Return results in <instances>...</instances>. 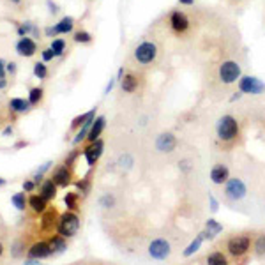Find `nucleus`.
I'll use <instances>...</instances> for the list:
<instances>
[{"instance_id": "obj_1", "label": "nucleus", "mask_w": 265, "mask_h": 265, "mask_svg": "<svg viewBox=\"0 0 265 265\" xmlns=\"http://www.w3.org/2000/svg\"><path fill=\"white\" fill-rule=\"evenodd\" d=\"M159 57V46L152 39H143L132 50V60H135L138 66H150L154 64Z\"/></svg>"}, {"instance_id": "obj_2", "label": "nucleus", "mask_w": 265, "mask_h": 265, "mask_svg": "<svg viewBox=\"0 0 265 265\" xmlns=\"http://www.w3.org/2000/svg\"><path fill=\"white\" fill-rule=\"evenodd\" d=\"M251 242H253V237L249 234L230 235V237L227 239V242H225L227 255L230 256V258H235V260L244 258V256L249 253V249H251Z\"/></svg>"}, {"instance_id": "obj_3", "label": "nucleus", "mask_w": 265, "mask_h": 265, "mask_svg": "<svg viewBox=\"0 0 265 265\" xmlns=\"http://www.w3.org/2000/svg\"><path fill=\"white\" fill-rule=\"evenodd\" d=\"M166 23H168V28L171 30V34H175L177 37H184V35L189 34L193 27V20L186 11L182 9H173L168 13V18H166Z\"/></svg>"}, {"instance_id": "obj_4", "label": "nucleus", "mask_w": 265, "mask_h": 265, "mask_svg": "<svg viewBox=\"0 0 265 265\" xmlns=\"http://www.w3.org/2000/svg\"><path fill=\"white\" fill-rule=\"evenodd\" d=\"M217 138L221 142H232L239 135V122L234 115H223L216 126Z\"/></svg>"}, {"instance_id": "obj_5", "label": "nucleus", "mask_w": 265, "mask_h": 265, "mask_svg": "<svg viewBox=\"0 0 265 265\" xmlns=\"http://www.w3.org/2000/svg\"><path fill=\"white\" fill-rule=\"evenodd\" d=\"M241 74H242L241 66H239L237 62H234V60H225V62H221L219 67H217V78H219V81L225 85L235 83V81L241 78Z\"/></svg>"}, {"instance_id": "obj_6", "label": "nucleus", "mask_w": 265, "mask_h": 265, "mask_svg": "<svg viewBox=\"0 0 265 265\" xmlns=\"http://www.w3.org/2000/svg\"><path fill=\"white\" fill-rule=\"evenodd\" d=\"M80 230V217L73 212H66L59 219V234L62 237H73Z\"/></svg>"}, {"instance_id": "obj_7", "label": "nucleus", "mask_w": 265, "mask_h": 265, "mask_svg": "<svg viewBox=\"0 0 265 265\" xmlns=\"http://www.w3.org/2000/svg\"><path fill=\"white\" fill-rule=\"evenodd\" d=\"M248 193L244 182L241 179H228L227 186H225V198L230 200V202H237V200H242Z\"/></svg>"}, {"instance_id": "obj_8", "label": "nucleus", "mask_w": 265, "mask_h": 265, "mask_svg": "<svg viewBox=\"0 0 265 265\" xmlns=\"http://www.w3.org/2000/svg\"><path fill=\"white\" fill-rule=\"evenodd\" d=\"M239 89H241V92H244V94H263L265 83L255 76H242L239 78Z\"/></svg>"}, {"instance_id": "obj_9", "label": "nucleus", "mask_w": 265, "mask_h": 265, "mask_svg": "<svg viewBox=\"0 0 265 265\" xmlns=\"http://www.w3.org/2000/svg\"><path fill=\"white\" fill-rule=\"evenodd\" d=\"M170 242L166 239H156V241L150 242L149 246V255L154 260H166L170 256Z\"/></svg>"}, {"instance_id": "obj_10", "label": "nucleus", "mask_w": 265, "mask_h": 265, "mask_svg": "<svg viewBox=\"0 0 265 265\" xmlns=\"http://www.w3.org/2000/svg\"><path fill=\"white\" fill-rule=\"evenodd\" d=\"M16 52H18V55H21V57H32L35 52H37V45H35L34 39L25 35V37H21L20 41L16 42Z\"/></svg>"}, {"instance_id": "obj_11", "label": "nucleus", "mask_w": 265, "mask_h": 265, "mask_svg": "<svg viewBox=\"0 0 265 265\" xmlns=\"http://www.w3.org/2000/svg\"><path fill=\"white\" fill-rule=\"evenodd\" d=\"M103 142L101 140H96V142H92V145L91 147H87V149L83 150V154H85V159H87V163L91 164V166H94L96 163H98V159L101 157V154H103Z\"/></svg>"}, {"instance_id": "obj_12", "label": "nucleus", "mask_w": 265, "mask_h": 265, "mask_svg": "<svg viewBox=\"0 0 265 265\" xmlns=\"http://www.w3.org/2000/svg\"><path fill=\"white\" fill-rule=\"evenodd\" d=\"M228 175H230V171H228L227 164L217 163L216 166L210 170V181H212L214 184H217V186H223V184H227V181L230 179Z\"/></svg>"}, {"instance_id": "obj_13", "label": "nucleus", "mask_w": 265, "mask_h": 265, "mask_svg": "<svg viewBox=\"0 0 265 265\" xmlns=\"http://www.w3.org/2000/svg\"><path fill=\"white\" fill-rule=\"evenodd\" d=\"M52 255V248H50L48 242H37L28 249V258L32 260H41V258H48Z\"/></svg>"}, {"instance_id": "obj_14", "label": "nucleus", "mask_w": 265, "mask_h": 265, "mask_svg": "<svg viewBox=\"0 0 265 265\" xmlns=\"http://www.w3.org/2000/svg\"><path fill=\"white\" fill-rule=\"evenodd\" d=\"M175 145H177V140H175V136L170 135V132L157 136L156 140V149L161 150V152H171V150L175 149Z\"/></svg>"}, {"instance_id": "obj_15", "label": "nucleus", "mask_w": 265, "mask_h": 265, "mask_svg": "<svg viewBox=\"0 0 265 265\" xmlns=\"http://www.w3.org/2000/svg\"><path fill=\"white\" fill-rule=\"evenodd\" d=\"M94 117H96V110H91V112H89L87 120H85V122H83V127H81V129L78 131L76 138L73 140V143H74V145H78V143H81V140H83L85 136L89 135V131H91L92 124H94Z\"/></svg>"}, {"instance_id": "obj_16", "label": "nucleus", "mask_w": 265, "mask_h": 265, "mask_svg": "<svg viewBox=\"0 0 265 265\" xmlns=\"http://www.w3.org/2000/svg\"><path fill=\"white\" fill-rule=\"evenodd\" d=\"M105 124H106V119L105 117H98V119L94 120V124H92V127H91V131H89V135H87V138H89V142H96V140L99 138V135L103 132V129H105Z\"/></svg>"}, {"instance_id": "obj_17", "label": "nucleus", "mask_w": 265, "mask_h": 265, "mask_svg": "<svg viewBox=\"0 0 265 265\" xmlns=\"http://www.w3.org/2000/svg\"><path fill=\"white\" fill-rule=\"evenodd\" d=\"M120 87H122L124 92H127V94H131V92H135L136 89H138V78L135 76V74H124V78L120 80Z\"/></svg>"}, {"instance_id": "obj_18", "label": "nucleus", "mask_w": 265, "mask_h": 265, "mask_svg": "<svg viewBox=\"0 0 265 265\" xmlns=\"http://www.w3.org/2000/svg\"><path fill=\"white\" fill-rule=\"evenodd\" d=\"M53 181H55L57 186H62V188H66V186L71 182V171L67 170V166L59 168V170L55 171V175H53Z\"/></svg>"}, {"instance_id": "obj_19", "label": "nucleus", "mask_w": 265, "mask_h": 265, "mask_svg": "<svg viewBox=\"0 0 265 265\" xmlns=\"http://www.w3.org/2000/svg\"><path fill=\"white\" fill-rule=\"evenodd\" d=\"M228 260H230V256L225 255L223 251H217V249L205 256V262L212 263V265H225V263H228Z\"/></svg>"}, {"instance_id": "obj_20", "label": "nucleus", "mask_w": 265, "mask_h": 265, "mask_svg": "<svg viewBox=\"0 0 265 265\" xmlns=\"http://www.w3.org/2000/svg\"><path fill=\"white\" fill-rule=\"evenodd\" d=\"M253 253L256 258H265V234H260L253 239Z\"/></svg>"}, {"instance_id": "obj_21", "label": "nucleus", "mask_w": 265, "mask_h": 265, "mask_svg": "<svg viewBox=\"0 0 265 265\" xmlns=\"http://www.w3.org/2000/svg\"><path fill=\"white\" fill-rule=\"evenodd\" d=\"M30 101H25V99H20V98H16V99H11L9 101V108L13 110V112H16V113H25V112H28L30 110Z\"/></svg>"}, {"instance_id": "obj_22", "label": "nucleus", "mask_w": 265, "mask_h": 265, "mask_svg": "<svg viewBox=\"0 0 265 265\" xmlns=\"http://www.w3.org/2000/svg\"><path fill=\"white\" fill-rule=\"evenodd\" d=\"M57 195V184L55 181H46L41 188V196L45 200H53Z\"/></svg>"}, {"instance_id": "obj_23", "label": "nucleus", "mask_w": 265, "mask_h": 265, "mask_svg": "<svg viewBox=\"0 0 265 265\" xmlns=\"http://www.w3.org/2000/svg\"><path fill=\"white\" fill-rule=\"evenodd\" d=\"M73 27H74V20L71 16H66L55 25V32L57 34H67V32L73 30Z\"/></svg>"}, {"instance_id": "obj_24", "label": "nucleus", "mask_w": 265, "mask_h": 265, "mask_svg": "<svg viewBox=\"0 0 265 265\" xmlns=\"http://www.w3.org/2000/svg\"><path fill=\"white\" fill-rule=\"evenodd\" d=\"M221 230H223V227H221V225H217L214 219H209V221H207V230L203 232V237H205V239H214Z\"/></svg>"}, {"instance_id": "obj_25", "label": "nucleus", "mask_w": 265, "mask_h": 265, "mask_svg": "<svg viewBox=\"0 0 265 265\" xmlns=\"http://www.w3.org/2000/svg\"><path fill=\"white\" fill-rule=\"evenodd\" d=\"M28 205L32 207L34 212L41 214V212H45V209H46V200L42 198V196H32V198L28 200Z\"/></svg>"}, {"instance_id": "obj_26", "label": "nucleus", "mask_w": 265, "mask_h": 265, "mask_svg": "<svg viewBox=\"0 0 265 265\" xmlns=\"http://www.w3.org/2000/svg\"><path fill=\"white\" fill-rule=\"evenodd\" d=\"M66 237H62V235H57V237H52L50 239V248H52V253H62L64 249H66V241H64Z\"/></svg>"}, {"instance_id": "obj_27", "label": "nucleus", "mask_w": 265, "mask_h": 265, "mask_svg": "<svg viewBox=\"0 0 265 265\" xmlns=\"http://www.w3.org/2000/svg\"><path fill=\"white\" fill-rule=\"evenodd\" d=\"M50 48L53 50L55 57L64 55V52H66V41H64V39H53V41H52V46H50Z\"/></svg>"}, {"instance_id": "obj_28", "label": "nucleus", "mask_w": 265, "mask_h": 265, "mask_svg": "<svg viewBox=\"0 0 265 265\" xmlns=\"http://www.w3.org/2000/svg\"><path fill=\"white\" fill-rule=\"evenodd\" d=\"M203 239H205V237H203V234H200L198 237H196L195 241H193L191 244L188 246V249H186V251H184V256H191L195 251H198V248H200V246H202Z\"/></svg>"}, {"instance_id": "obj_29", "label": "nucleus", "mask_w": 265, "mask_h": 265, "mask_svg": "<svg viewBox=\"0 0 265 265\" xmlns=\"http://www.w3.org/2000/svg\"><path fill=\"white\" fill-rule=\"evenodd\" d=\"M41 99H42V89H39V87L32 89L30 94H28V101H30V105L32 106L39 105V101H41Z\"/></svg>"}, {"instance_id": "obj_30", "label": "nucleus", "mask_w": 265, "mask_h": 265, "mask_svg": "<svg viewBox=\"0 0 265 265\" xmlns=\"http://www.w3.org/2000/svg\"><path fill=\"white\" fill-rule=\"evenodd\" d=\"M34 74L39 78V80H45L48 76V69H46L45 62H35L34 64Z\"/></svg>"}, {"instance_id": "obj_31", "label": "nucleus", "mask_w": 265, "mask_h": 265, "mask_svg": "<svg viewBox=\"0 0 265 265\" xmlns=\"http://www.w3.org/2000/svg\"><path fill=\"white\" fill-rule=\"evenodd\" d=\"M73 39H74V42H83V45H87V42L92 41V35L85 30H78Z\"/></svg>"}, {"instance_id": "obj_32", "label": "nucleus", "mask_w": 265, "mask_h": 265, "mask_svg": "<svg viewBox=\"0 0 265 265\" xmlns=\"http://www.w3.org/2000/svg\"><path fill=\"white\" fill-rule=\"evenodd\" d=\"M11 202L14 203V207H16L18 210H23L25 209V193H16V195H13Z\"/></svg>"}, {"instance_id": "obj_33", "label": "nucleus", "mask_w": 265, "mask_h": 265, "mask_svg": "<svg viewBox=\"0 0 265 265\" xmlns=\"http://www.w3.org/2000/svg\"><path fill=\"white\" fill-rule=\"evenodd\" d=\"M35 25L30 23V21H25L23 25H20V28H18V34H20V37H25V35H28L32 30H34Z\"/></svg>"}, {"instance_id": "obj_34", "label": "nucleus", "mask_w": 265, "mask_h": 265, "mask_svg": "<svg viewBox=\"0 0 265 265\" xmlns=\"http://www.w3.org/2000/svg\"><path fill=\"white\" fill-rule=\"evenodd\" d=\"M66 205H67V209H71V210H74L76 209V195L74 193H67L66 195Z\"/></svg>"}, {"instance_id": "obj_35", "label": "nucleus", "mask_w": 265, "mask_h": 265, "mask_svg": "<svg viewBox=\"0 0 265 265\" xmlns=\"http://www.w3.org/2000/svg\"><path fill=\"white\" fill-rule=\"evenodd\" d=\"M99 203H101L105 209H110V207H113V203H115V198H113V196H110V195H105L101 200H99Z\"/></svg>"}, {"instance_id": "obj_36", "label": "nucleus", "mask_w": 265, "mask_h": 265, "mask_svg": "<svg viewBox=\"0 0 265 265\" xmlns=\"http://www.w3.org/2000/svg\"><path fill=\"white\" fill-rule=\"evenodd\" d=\"M87 117H89V113H85V115L76 117V119L73 120V124H71V127H73V129H76L78 126H81V124H83L85 120H87Z\"/></svg>"}, {"instance_id": "obj_37", "label": "nucleus", "mask_w": 265, "mask_h": 265, "mask_svg": "<svg viewBox=\"0 0 265 265\" xmlns=\"http://www.w3.org/2000/svg\"><path fill=\"white\" fill-rule=\"evenodd\" d=\"M76 188H78V189H81V193H83V195H87V191H89V179H85V181L76 182Z\"/></svg>"}, {"instance_id": "obj_38", "label": "nucleus", "mask_w": 265, "mask_h": 265, "mask_svg": "<svg viewBox=\"0 0 265 265\" xmlns=\"http://www.w3.org/2000/svg\"><path fill=\"white\" fill-rule=\"evenodd\" d=\"M53 57H55V53H53L52 48H46L45 52H42V60H45V62H50Z\"/></svg>"}, {"instance_id": "obj_39", "label": "nucleus", "mask_w": 265, "mask_h": 265, "mask_svg": "<svg viewBox=\"0 0 265 265\" xmlns=\"http://www.w3.org/2000/svg\"><path fill=\"white\" fill-rule=\"evenodd\" d=\"M34 188H35V182H32V181H27V182H23V189L25 191H34Z\"/></svg>"}, {"instance_id": "obj_40", "label": "nucleus", "mask_w": 265, "mask_h": 265, "mask_svg": "<svg viewBox=\"0 0 265 265\" xmlns=\"http://www.w3.org/2000/svg\"><path fill=\"white\" fill-rule=\"evenodd\" d=\"M6 71H7L9 74H14V73H16V64H14V62L6 64Z\"/></svg>"}, {"instance_id": "obj_41", "label": "nucleus", "mask_w": 265, "mask_h": 265, "mask_svg": "<svg viewBox=\"0 0 265 265\" xmlns=\"http://www.w3.org/2000/svg\"><path fill=\"white\" fill-rule=\"evenodd\" d=\"M50 166H52V161H48V163H45V164H42V166H41V168H39V170H37V171H35V173H41V175H42V173H45V171H46V170H48V168H50Z\"/></svg>"}, {"instance_id": "obj_42", "label": "nucleus", "mask_w": 265, "mask_h": 265, "mask_svg": "<svg viewBox=\"0 0 265 265\" xmlns=\"http://www.w3.org/2000/svg\"><path fill=\"white\" fill-rule=\"evenodd\" d=\"M0 78H6V62L0 59Z\"/></svg>"}, {"instance_id": "obj_43", "label": "nucleus", "mask_w": 265, "mask_h": 265, "mask_svg": "<svg viewBox=\"0 0 265 265\" xmlns=\"http://www.w3.org/2000/svg\"><path fill=\"white\" fill-rule=\"evenodd\" d=\"M179 4L184 7H191V6H195V0H179Z\"/></svg>"}, {"instance_id": "obj_44", "label": "nucleus", "mask_w": 265, "mask_h": 265, "mask_svg": "<svg viewBox=\"0 0 265 265\" xmlns=\"http://www.w3.org/2000/svg\"><path fill=\"white\" fill-rule=\"evenodd\" d=\"M52 219H53V214H48V216H45V228H50V225H52Z\"/></svg>"}, {"instance_id": "obj_45", "label": "nucleus", "mask_w": 265, "mask_h": 265, "mask_svg": "<svg viewBox=\"0 0 265 265\" xmlns=\"http://www.w3.org/2000/svg\"><path fill=\"white\" fill-rule=\"evenodd\" d=\"M76 156H78V152H73V154H71V156H69V157H67V159H66V166H69V164L73 163L74 159H76Z\"/></svg>"}, {"instance_id": "obj_46", "label": "nucleus", "mask_w": 265, "mask_h": 265, "mask_svg": "<svg viewBox=\"0 0 265 265\" xmlns=\"http://www.w3.org/2000/svg\"><path fill=\"white\" fill-rule=\"evenodd\" d=\"M57 32H55V27H48L46 28V35H48V37H52V35H55Z\"/></svg>"}, {"instance_id": "obj_47", "label": "nucleus", "mask_w": 265, "mask_h": 265, "mask_svg": "<svg viewBox=\"0 0 265 265\" xmlns=\"http://www.w3.org/2000/svg\"><path fill=\"white\" fill-rule=\"evenodd\" d=\"M210 205H212V207H210V209H212L214 212H216V210H217V202H216V200L212 198V196H210Z\"/></svg>"}, {"instance_id": "obj_48", "label": "nucleus", "mask_w": 265, "mask_h": 265, "mask_svg": "<svg viewBox=\"0 0 265 265\" xmlns=\"http://www.w3.org/2000/svg\"><path fill=\"white\" fill-rule=\"evenodd\" d=\"M48 6H50V11H52V13H59V7H57L55 4L48 2Z\"/></svg>"}, {"instance_id": "obj_49", "label": "nucleus", "mask_w": 265, "mask_h": 265, "mask_svg": "<svg viewBox=\"0 0 265 265\" xmlns=\"http://www.w3.org/2000/svg\"><path fill=\"white\" fill-rule=\"evenodd\" d=\"M9 135H13V127H6V129H4V136H9Z\"/></svg>"}, {"instance_id": "obj_50", "label": "nucleus", "mask_w": 265, "mask_h": 265, "mask_svg": "<svg viewBox=\"0 0 265 265\" xmlns=\"http://www.w3.org/2000/svg\"><path fill=\"white\" fill-rule=\"evenodd\" d=\"M7 85V81H6V78H0V89H4Z\"/></svg>"}, {"instance_id": "obj_51", "label": "nucleus", "mask_w": 265, "mask_h": 265, "mask_svg": "<svg viewBox=\"0 0 265 265\" xmlns=\"http://www.w3.org/2000/svg\"><path fill=\"white\" fill-rule=\"evenodd\" d=\"M4 184H6V179L0 177V186H4Z\"/></svg>"}, {"instance_id": "obj_52", "label": "nucleus", "mask_w": 265, "mask_h": 265, "mask_svg": "<svg viewBox=\"0 0 265 265\" xmlns=\"http://www.w3.org/2000/svg\"><path fill=\"white\" fill-rule=\"evenodd\" d=\"M2 253H4V246L0 244V256H2Z\"/></svg>"}, {"instance_id": "obj_53", "label": "nucleus", "mask_w": 265, "mask_h": 265, "mask_svg": "<svg viewBox=\"0 0 265 265\" xmlns=\"http://www.w3.org/2000/svg\"><path fill=\"white\" fill-rule=\"evenodd\" d=\"M11 2H13V4H20L21 0H11Z\"/></svg>"}]
</instances>
